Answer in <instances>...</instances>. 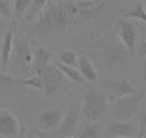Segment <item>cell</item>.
Returning a JSON list of instances; mask_svg holds the SVG:
<instances>
[{"label": "cell", "mask_w": 146, "mask_h": 138, "mask_svg": "<svg viewBox=\"0 0 146 138\" xmlns=\"http://www.w3.org/2000/svg\"><path fill=\"white\" fill-rule=\"evenodd\" d=\"M102 6L104 0H54L44 6L40 16L32 22V30L40 36L70 32L76 24L92 20Z\"/></svg>", "instance_id": "1"}, {"label": "cell", "mask_w": 146, "mask_h": 138, "mask_svg": "<svg viewBox=\"0 0 146 138\" xmlns=\"http://www.w3.org/2000/svg\"><path fill=\"white\" fill-rule=\"evenodd\" d=\"M110 102H112V94H104L94 88H88L82 94L80 116L84 120H102L110 110Z\"/></svg>", "instance_id": "2"}, {"label": "cell", "mask_w": 146, "mask_h": 138, "mask_svg": "<svg viewBox=\"0 0 146 138\" xmlns=\"http://www.w3.org/2000/svg\"><path fill=\"white\" fill-rule=\"evenodd\" d=\"M10 64L24 74H28L32 70V44L20 32H14V46H12Z\"/></svg>", "instance_id": "3"}, {"label": "cell", "mask_w": 146, "mask_h": 138, "mask_svg": "<svg viewBox=\"0 0 146 138\" xmlns=\"http://www.w3.org/2000/svg\"><path fill=\"white\" fill-rule=\"evenodd\" d=\"M142 94L140 90H136L134 94H128V96H120V98H112L110 102V110L114 120H132L136 114H138V104L142 100Z\"/></svg>", "instance_id": "4"}, {"label": "cell", "mask_w": 146, "mask_h": 138, "mask_svg": "<svg viewBox=\"0 0 146 138\" xmlns=\"http://www.w3.org/2000/svg\"><path fill=\"white\" fill-rule=\"evenodd\" d=\"M34 72L42 78V94L44 96H52L54 92H58L64 84V74L60 72V68L50 62V64H44V66H38L34 68Z\"/></svg>", "instance_id": "5"}, {"label": "cell", "mask_w": 146, "mask_h": 138, "mask_svg": "<svg viewBox=\"0 0 146 138\" xmlns=\"http://www.w3.org/2000/svg\"><path fill=\"white\" fill-rule=\"evenodd\" d=\"M116 28H118V38L120 44L130 52L136 54V46H138V26L130 20V18H118L116 20Z\"/></svg>", "instance_id": "6"}, {"label": "cell", "mask_w": 146, "mask_h": 138, "mask_svg": "<svg viewBox=\"0 0 146 138\" xmlns=\"http://www.w3.org/2000/svg\"><path fill=\"white\" fill-rule=\"evenodd\" d=\"M24 132L22 120L8 108H0V136L2 138H16Z\"/></svg>", "instance_id": "7"}, {"label": "cell", "mask_w": 146, "mask_h": 138, "mask_svg": "<svg viewBox=\"0 0 146 138\" xmlns=\"http://www.w3.org/2000/svg\"><path fill=\"white\" fill-rule=\"evenodd\" d=\"M128 50L122 44H108L102 48V62L106 64V68H120L124 66V62L128 60Z\"/></svg>", "instance_id": "8"}, {"label": "cell", "mask_w": 146, "mask_h": 138, "mask_svg": "<svg viewBox=\"0 0 146 138\" xmlns=\"http://www.w3.org/2000/svg\"><path fill=\"white\" fill-rule=\"evenodd\" d=\"M104 130L112 136V138H126V136H140L138 124L132 120H110L108 124H104Z\"/></svg>", "instance_id": "9"}, {"label": "cell", "mask_w": 146, "mask_h": 138, "mask_svg": "<svg viewBox=\"0 0 146 138\" xmlns=\"http://www.w3.org/2000/svg\"><path fill=\"white\" fill-rule=\"evenodd\" d=\"M78 124H80V110L72 104V106L64 112V116H62L60 126L56 128V132H58L60 138H62V136H70V134H74V132L78 130Z\"/></svg>", "instance_id": "10"}, {"label": "cell", "mask_w": 146, "mask_h": 138, "mask_svg": "<svg viewBox=\"0 0 146 138\" xmlns=\"http://www.w3.org/2000/svg\"><path fill=\"white\" fill-rule=\"evenodd\" d=\"M62 116H64V110L60 106H50L38 114V128L40 130H56L60 126Z\"/></svg>", "instance_id": "11"}, {"label": "cell", "mask_w": 146, "mask_h": 138, "mask_svg": "<svg viewBox=\"0 0 146 138\" xmlns=\"http://www.w3.org/2000/svg\"><path fill=\"white\" fill-rule=\"evenodd\" d=\"M12 46H14V26L10 30H4V36L0 40V64L6 72L10 66V56H12Z\"/></svg>", "instance_id": "12"}, {"label": "cell", "mask_w": 146, "mask_h": 138, "mask_svg": "<svg viewBox=\"0 0 146 138\" xmlns=\"http://www.w3.org/2000/svg\"><path fill=\"white\" fill-rule=\"evenodd\" d=\"M78 72L82 74V78L86 82H96L98 80V70L92 62V58L88 54H78V64H76Z\"/></svg>", "instance_id": "13"}, {"label": "cell", "mask_w": 146, "mask_h": 138, "mask_svg": "<svg viewBox=\"0 0 146 138\" xmlns=\"http://www.w3.org/2000/svg\"><path fill=\"white\" fill-rule=\"evenodd\" d=\"M104 86L108 88V90H112V98H120V96H128V94H134L138 88L130 82V80H126V78H120V80H108V82H104Z\"/></svg>", "instance_id": "14"}, {"label": "cell", "mask_w": 146, "mask_h": 138, "mask_svg": "<svg viewBox=\"0 0 146 138\" xmlns=\"http://www.w3.org/2000/svg\"><path fill=\"white\" fill-rule=\"evenodd\" d=\"M102 132H104V124L100 120H84L76 138H100Z\"/></svg>", "instance_id": "15"}, {"label": "cell", "mask_w": 146, "mask_h": 138, "mask_svg": "<svg viewBox=\"0 0 146 138\" xmlns=\"http://www.w3.org/2000/svg\"><path fill=\"white\" fill-rule=\"evenodd\" d=\"M50 62H54V54L50 52V48L36 44V46L32 48V70L38 68V66L50 64Z\"/></svg>", "instance_id": "16"}, {"label": "cell", "mask_w": 146, "mask_h": 138, "mask_svg": "<svg viewBox=\"0 0 146 138\" xmlns=\"http://www.w3.org/2000/svg\"><path fill=\"white\" fill-rule=\"evenodd\" d=\"M58 68H60V72L64 74V78L66 80H70V82H76V84H86V80L82 78V74L78 72V68L76 66H68V64H62V62H54Z\"/></svg>", "instance_id": "17"}, {"label": "cell", "mask_w": 146, "mask_h": 138, "mask_svg": "<svg viewBox=\"0 0 146 138\" xmlns=\"http://www.w3.org/2000/svg\"><path fill=\"white\" fill-rule=\"evenodd\" d=\"M50 2V0H32V4H30V8L26 10V14H24V20L26 22H34V18H38L40 16V12L44 10V6Z\"/></svg>", "instance_id": "18"}, {"label": "cell", "mask_w": 146, "mask_h": 138, "mask_svg": "<svg viewBox=\"0 0 146 138\" xmlns=\"http://www.w3.org/2000/svg\"><path fill=\"white\" fill-rule=\"evenodd\" d=\"M16 86H24V78L10 76L4 70L0 72V90H8V88H16Z\"/></svg>", "instance_id": "19"}, {"label": "cell", "mask_w": 146, "mask_h": 138, "mask_svg": "<svg viewBox=\"0 0 146 138\" xmlns=\"http://www.w3.org/2000/svg\"><path fill=\"white\" fill-rule=\"evenodd\" d=\"M120 16H124V18H138V20H142V22H146V8H144V4L142 2H138L136 4V8H132V10H120Z\"/></svg>", "instance_id": "20"}, {"label": "cell", "mask_w": 146, "mask_h": 138, "mask_svg": "<svg viewBox=\"0 0 146 138\" xmlns=\"http://www.w3.org/2000/svg\"><path fill=\"white\" fill-rule=\"evenodd\" d=\"M24 88H26V92H40L42 94V78L34 72L32 76H26L24 78Z\"/></svg>", "instance_id": "21"}, {"label": "cell", "mask_w": 146, "mask_h": 138, "mask_svg": "<svg viewBox=\"0 0 146 138\" xmlns=\"http://www.w3.org/2000/svg\"><path fill=\"white\" fill-rule=\"evenodd\" d=\"M58 62L68 64V66H76L78 64V52H74V50H62L58 54Z\"/></svg>", "instance_id": "22"}, {"label": "cell", "mask_w": 146, "mask_h": 138, "mask_svg": "<svg viewBox=\"0 0 146 138\" xmlns=\"http://www.w3.org/2000/svg\"><path fill=\"white\" fill-rule=\"evenodd\" d=\"M30 4H32V0H14V8H12L14 18L24 16V14H26V10L30 8Z\"/></svg>", "instance_id": "23"}, {"label": "cell", "mask_w": 146, "mask_h": 138, "mask_svg": "<svg viewBox=\"0 0 146 138\" xmlns=\"http://www.w3.org/2000/svg\"><path fill=\"white\" fill-rule=\"evenodd\" d=\"M0 16H4L6 20H12V6H10V0H0Z\"/></svg>", "instance_id": "24"}, {"label": "cell", "mask_w": 146, "mask_h": 138, "mask_svg": "<svg viewBox=\"0 0 146 138\" xmlns=\"http://www.w3.org/2000/svg\"><path fill=\"white\" fill-rule=\"evenodd\" d=\"M138 130H140V136H144L146 134V112H140L138 114Z\"/></svg>", "instance_id": "25"}, {"label": "cell", "mask_w": 146, "mask_h": 138, "mask_svg": "<svg viewBox=\"0 0 146 138\" xmlns=\"http://www.w3.org/2000/svg\"><path fill=\"white\" fill-rule=\"evenodd\" d=\"M136 54H140L142 58H146V40H144V42H140V44L136 46Z\"/></svg>", "instance_id": "26"}, {"label": "cell", "mask_w": 146, "mask_h": 138, "mask_svg": "<svg viewBox=\"0 0 146 138\" xmlns=\"http://www.w3.org/2000/svg\"><path fill=\"white\" fill-rule=\"evenodd\" d=\"M4 30H6V18H4V16H0V34H2Z\"/></svg>", "instance_id": "27"}, {"label": "cell", "mask_w": 146, "mask_h": 138, "mask_svg": "<svg viewBox=\"0 0 146 138\" xmlns=\"http://www.w3.org/2000/svg\"><path fill=\"white\" fill-rule=\"evenodd\" d=\"M142 78L146 80V58H144V68H142Z\"/></svg>", "instance_id": "28"}, {"label": "cell", "mask_w": 146, "mask_h": 138, "mask_svg": "<svg viewBox=\"0 0 146 138\" xmlns=\"http://www.w3.org/2000/svg\"><path fill=\"white\" fill-rule=\"evenodd\" d=\"M62 138H74V136H72V134H70V136H62Z\"/></svg>", "instance_id": "29"}]
</instances>
